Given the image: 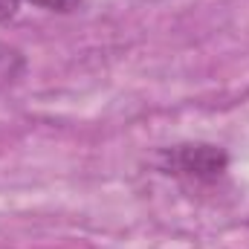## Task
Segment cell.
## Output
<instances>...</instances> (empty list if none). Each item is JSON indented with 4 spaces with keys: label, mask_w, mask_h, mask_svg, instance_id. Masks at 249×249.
Returning <instances> with one entry per match:
<instances>
[{
    "label": "cell",
    "mask_w": 249,
    "mask_h": 249,
    "mask_svg": "<svg viewBox=\"0 0 249 249\" xmlns=\"http://www.w3.org/2000/svg\"><path fill=\"white\" fill-rule=\"evenodd\" d=\"M226 165H229V157L217 145H203V142L174 145L160 154V171L174 174L188 183H212L226 171Z\"/></svg>",
    "instance_id": "obj_1"
},
{
    "label": "cell",
    "mask_w": 249,
    "mask_h": 249,
    "mask_svg": "<svg viewBox=\"0 0 249 249\" xmlns=\"http://www.w3.org/2000/svg\"><path fill=\"white\" fill-rule=\"evenodd\" d=\"M23 72H26V58L20 55V50L0 44V96H6L12 87H18Z\"/></svg>",
    "instance_id": "obj_2"
},
{
    "label": "cell",
    "mask_w": 249,
    "mask_h": 249,
    "mask_svg": "<svg viewBox=\"0 0 249 249\" xmlns=\"http://www.w3.org/2000/svg\"><path fill=\"white\" fill-rule=\"evenodd\" d=\"M23 3H32L44 12H58V15H67V12H75L81 6V0H23Z\"/></svg>",
    "instance_id": "obj_3"
},
{
    "label": "cell",
    "mask_w": 249,
    "mask_h": 249,
    "mask_svg": "<svg viewBox=\"0 0 249 249\" xmlns=\"http://www.w3.org/2000/svg\"><path fill=\"white\" fill-rule=\"evenodd\" d=\"M20 6H23V0H0V23L12 20L20 12Z\"/></svg>",
    "instance_id": "obj_4"
}]
</instances>
